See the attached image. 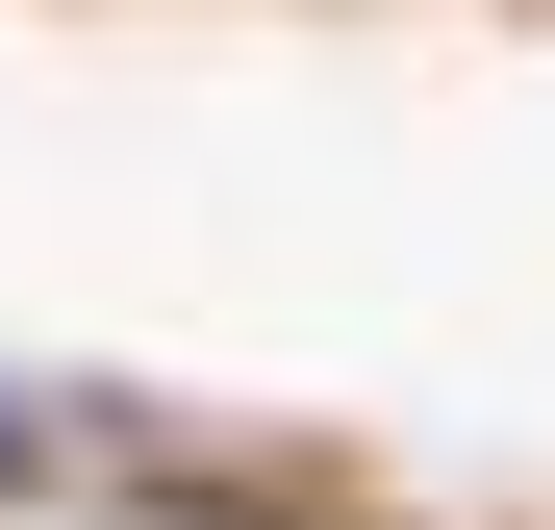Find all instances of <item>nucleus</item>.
I'll use <instances>...</instances> for the list:
<instances>
[{
  "mask_svg": "<svg viewBox=\"0 0 555 530\" xmlns=\"http://www.w3.org/2000/svg\"><path fill=\"white\" fill-rule=\"evenodd\" d=\"M0 455H26V404H0Z\"/></svg>",
  "mask_w": 555,
  "mask_h": 530,
  "instance_id": "nucleus-1",
  "label": "nucleus"
}]
</instances>
